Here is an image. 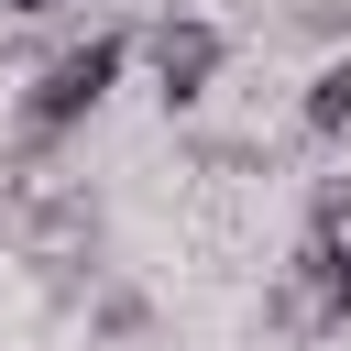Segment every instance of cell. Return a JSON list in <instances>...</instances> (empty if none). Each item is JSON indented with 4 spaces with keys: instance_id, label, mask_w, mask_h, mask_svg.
I'll list each match as a JSON object with an SVG mask.
<instances>
[{
    "instance_id": "277c9868",
    "label": "cell",
    "mask_w": 351,
    "mask_h": 351,
    "mask_svg": "<svg viewBox=\"0 0 351 351\" xmlns=\"http://www.w3.org/2000/svg\"><path fill=\"white\" fill-rule=\"evenodd\" d=\"M307 241H351V176H318L307 186Z\"/></svg>"
},
{
    "instance_id": "7a4b0ae2",
    "label": "cell",
    "mask_w": 351,
    "mask_h": 351,
    "mask_svg": "<svg viewBox=\"0 0 351 351\" xmlns=\"http://www.w3.org/2000/svg\"><path fill=\"white\" fill-rule=\"evenodd\" d=\"M143 55H154V99H165V110H197V99L219 88V66H230V33L197 22V11H165V22L143 33Z\"/></svg>"
},
{
    "instance_id": "5b68a950",
    "label": "cell",
    "mask_w": 351,
    "mask_h": 351,
    "mask_svg": "<svg viewBox=\"0 0 351 351\" xmlns=\"http://www.w3.org/2000/svg\"><path fill=\"white\" fill-rule=\"evenodd\" d=\"M88 329H99V340H143V329H154V307H143L132 285H110V296L88 307Z\"/></svg>"
},
{
    "instance_id": "3957f363",
    "label": "cell",
    "mask_w": 351,
    "mask_h": 351,
    "mask_svg": "<svg viewBox=\"0 0 351 351\" xmlns=\"http://www.w3.org/2000/svg\"><path fill=\"white\" fill-rule=\"evenodd\" d=\"M296 121H307L318 143H340V132H351V55H329V66L296 88Z\"/></svg>"
},
{
    "instance_id": "8992f818",
    "label": "cell",
    "mask_w": 351,
    "mask_h": 351,
    "mask_svg": "<svg viewBox=\"0 0 351 351\" xmlns=\"http://www.w3.org/2000/svg\"><path fill=\"white\" fill-rule=\"evenodd\" d=\"M296 22H307V33H351V0H307Z\"/></svg>"
},
{
    "instance_id": "6da1fadb",
    "label": "cell",
    "mask_w": 351,
    "mask_h": 351,
    "mask_svg": "<svg viewBox=\"0 0 351 351\" xmlns=\"http://www.w3.org/2000/svg\"><path fill=\"white\" fill-rule=\"evenodd\" d=\"M121 66H132V33H77V44H55L44 66H33V88H22V176L66 143V132H88L99 121V99L121 88Z\"/></svg>"
},
{
    "instance_id": "52a82bcc",
    "label": "cell",
    "mask_w": 351,
    "mask_h": 351,
    "mask_svg": "<svg viewBox=\"0 0 351 351\" xmlns=\"http://www.w3.org/2000/svg\"><path fill=\"white\" fill-rule=\"evenodd\" d=\"M329 296H340V318H351V241H329Z\"/></svg>"
},
{
    "instance_id": "ba28073f",
    "label": "cell",
    "mask_w": 351,
    "mask_h": 351,
    "mask_svg": "<svg viewBox=\"0 0 351 351\" xmlns=\"http://www.w3.org/2000/svg\"><path fill=\"white\" fill-rule=\"evenodd\" d=\"M0 11H66V0H0Z\"/></svg>"
}]
</instances>
